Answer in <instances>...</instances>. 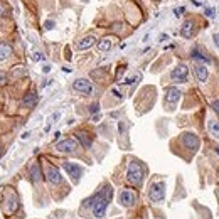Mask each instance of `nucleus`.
<instances>
[{
  "label": "nucleus",
  "mask_w": 219,
  "mask_h": 219,
  "mask_svg": "<svg viewBox=\"0 0 219 219\" xmlns=\"http://www.w3.org/2000/svg\"><path fill=\"white\" fill-rule=\"evenodd\" d=\"M98 111H99V104L98 103H93L91 106H89V113H93L94 115V113H98Z\"/></svg>",
  "instance_id": "nucleus-27"
},
{
  "label": "nucleus",
  "mask_w": 219,
  "mask_h": 219,
  "mask_svg": "<svg viewBox=\"0 0 219 219\" xmlns=\"http://www.w3.org/2000/svg\"><path fill=\"white\" fill-rule=\"evenodd\" d=\"M206 15H207L209 19H214V17H216V9H214V7H209V9H206Z\"/></svg>",
  "instance_id": "nucleus-24"
},
{
  "label": "nucleus",
  "mask_w": 219,
  "mask_h": 219,
  "mask_svg": "<svg viewBox=\"0 0 219 219\" xmlns=\"http://www.w3.org/2000/svg\"><path fill=\"white\" fill-rule=\"evenodd\" d=\"M192 58L196 61H202V63H211V58L206 56V52H202L201 47H194L192 49Z\"/></svg>",
  "instance_id": "nucleus-18"
},
{
  "label": "nucleus",
  "mask_w": 219,
  "mask_h": 219,
  "mask_svg": "<svg viewBox=\"0 0 219 219\" xmlns=\"http://www.w3.org/2000/svg\"><path fill=\"white\" fill-rule=\"evenodd\" d=\"M187 76H189V68L185 64H179L177 68L170 73V78H172V81H175V83H185V81H187Z\"/></svg>",
  "instance_id": "nucleus-5"
},
{
  "label": "nucleus",
  "mask_w": 219,
  "mask_h": 219,
  "mask_svg": "<svg viewBox=\"0 0 219 219\" xmlns=\"http://www.w3.org/2000/svg\"><path fill=\"white\" fill-rule=\"evenodd\" d=\"M135 202H137L135 192H131V191H128V189H125V191H121L120 192V204L121 206L130 207V206H133Z\"/></svg>",
  "instance_id": "nucleus-10"
},
{
  "label": "nucleus",
  "mask_w": 219,
  "mask_h": 219,
  "mask_svg": "<svg viewBox=\"0 0 219 219\" xmlns=\"http://www.w3.org/2000/svg\"><path fill=\"white\" fill-rule=\"evenodd\" d=\"M207 130H209V133L212 135V138L219 140V120H216V118H209L207 120Z\"/></svg>",
  "instance_id": "nucleus-14"
},
{
  "label": "nucleus",
  "mask_w": 219,
  "mask_h": 219,
  "mask_svg": "<svg viewBox=\"0 0 219 219\" xmlns=\"http://www.w3.org/2000/svg\"><path fill=\"white\" fill-rule=\"evenodd\" d=\"M37 101H39V94H37L36 91H32V93H27L26 96H24L22 106H24V108H34L37 104Z\"/></svg>",
  "instance_id": "nucleus-13"
},
{
  "label": "nucleus",
  "mask_w": 219,
  "mask_h": 219,
  "mask_svg": "<svg viewBox=\"0 0 219 219\" xmlns=\"http://www.w3.org/2000/svg\"><path fill=\"white\" fill-rule=\"evenodd\" d=\"M14 76H15V78H22V76H26V69L22 68V66L15 68V69H14Z\"/></svg>",
  "instance_id": "nucleus-23"
},
{
  "label": "nucleus",
  "mask_w": 219,
  "mask_h": 219,
  "mask_svg": "<svg viewBox=\"0 0 219 219\" xmlns=\"http://www.w3.org/2000/svg\"><path fill=\"white\" fill-rule=\"evenodd\" d=\"M52 27H54V22L47 20V22H46V29H52Z\"/></svg>",
  "instance_id": "nucleus-34"
},
{
  "label": "nucleus",
  "mask_w": 219,
  "mask_h": 219,
  "mask_svg": "<svg viewBox=\"0 0 219 219\" xmlns=\"http://www.w3.org/2000/svg\"><path fill=\"white\" fill-rule=\"evenodd\" d=\"M111 93L115 94V96H116V98H118V99H121V94H120V91H118V89H116V88H113V89H111Z\"/></svg>",
  "instance_id": "nucleus-30"
},
{
  "label": "nucleus",
  "mask_w": 219,
  "mask_h": 219,
  "mask_svg": "<svg viewBox=\"0 0 219 219\" xmlns=\"http://www.w3.org/2000/svg\"><path fill=\"white\" fill-rule=\"evenodd\" d=\"M216 152H218V153H219V147H218V148H216Z\"/></svg>",
  "instance_id": "nucleus-37"
},
{
  "label": "nucleus",
  "mask_w": 219,
  "mask_h": 219,
  "mask_svg": "<svg viewBox=\"0 0 219 219\" xmlns=\"http://www.w3.org/2000/svg\"><path fill=\"white\" fill-rule=\"evenodd\" d=\"M194 32H196V24L194 20H185L182 24V29H180V34H182L184 39H191L194 36Z\"/></svg>",
  "instance_id": "nucleus-12"
},
{
  "label": "nucleus",
  "mask_w": 219,
  "mask_h": 219,
  "mask_svg": "<svg viewBox=\"0 0 219 219\" xmlns=\"http://www.w3.org/2000/svg\"><path fill=\"white\" fill-rule=\"evenodd\" d=\"M51 71V64H46V66H42V73L46 74V73H49Z\"/></svg>",
  "instance_id": "nucleus-31"
},
{
  "label": "nucleus",
  "mask_w": 219,
  "mask_h": 219,
  "mask_svg": "<svg viewBox=\"0 0 219 219\" xmlns=\"http://www.w3.org/2000/svg\"><path fill=\"white\" fill-rule=\"evenodd\" d=\"M0 155H2V145H0Z\"/></svg>",
  "instance_id": "nucleus-36"
},
{
  "label": "nucleus",
  "mask_w": 219,
  "mask_h": 219,
  "mask_svg": "<svg viewBox=\"0 0 219 219\" xmlns=\"http://www.w3.org/2000/svg\"><path fill=\"white\" fill-rule=\"evenodd\" d=\"M218 194H219V189H218Z\"/></svg>",
  "instance_id": "nucleus-38"
},
{
  "label": "nucleus",
  "mask_w": 219,
  "mask_h": 219,
  "mask_svg": "<svg viewBox=\"0 0 219 219\" xmlns=\"http://www.w3.org/2000/svg\"><path fill=\"white\" fill-rule=\"evenodd\" d=\"M9 201V206H7V209L10 211V212H14L17 207H19V199H17V196L14 192H10V197L7 199Z\"/></svg>",
  "instance_id": "nucleus-21"
},
{
  "label": "nucleus",
  "mask_w": 219,
  "mask_h": 219,
  "mask_svg": "<svg viewBox=\"0 0 219 219\" xmlns=\"http://www.w3.org/2000/svg\"><path fill=\"white\" fill-rule=\"evenodd\" d=\"M111 197H113V189L110 187V185H106L101 192H98L96 196H93V197H89L88 201L84 202V206H91V209H93V216L99 219V218H103L104 216L106 207H108Z\"/></svg>",
  "instance_id": "nucleus-1"
},
{
  "label": "nucleus",
  "mask_w": 219,
  "mask_h": 219,
  "mask_svg": "<svg viewBox=\"0 0 219 219\" xmlns=\"http://www.w3.org/2000/svg\"><path fill=\"white\" fill-rule=\"evenodd\" d=\"M212 110L219 115V99H214V101H212Z\"/></svg>",
  "instance_id": "nucleus-28"
},
{
  "label": "nucleus",
  "mask_w": 219,
  "mask_h": 219,
  "mask_svg": "<svg viewBox=\"0 0 219 219\" xmlns=\"http://www.w3.org/2000/svg\"><path fill=\"white\" fill-rule=\"evenodd\" d=\"M182 142H184V145L187 147L189 150H197L199 145H201L199 137L194 135V133H191V131H185V133L182 135Z\"/></svg>",
  "instance_id": "nucleus-8"
},
{
  "label": "nucleus",
  "mask_w": 219,
  "mask_h": 219,
  "mask_svg": "<svg viewBox=\"0 0 219 219\" xmlns=\"http://www.w3.org/2000/svg\"><path fill=\"white\" fill-rule=\"evenodd\" d=\"M110 47H111V39H110V37H104V39H101V41L98 42V49L101 52L110 51Z\"/></svg>",
  "instance_id": "nucleus-22"
},
{
  "label": "nucleus",
  "mask_w": 219,
  "mask_h": 219,
  "mask_svg": "<svg viewBox=\"0 0 219 219\" xmlns=\"http://www.w3.org/2000/svg\"><path fill=\"white\" fill-rule=\"evenodd\" d=\"M143 177H145V172H143L142 164L137 160H131L128 164V169H126V179H128V182L138 185V184L143 182Z\"/></svg>",
  "instance_id": "nucleus-2"
},
{
  "label": "nucleus",
  "mask_w": 219,
  "mask_h": 219,
  "mask_svg": "<svg viewBox=\"0 0 219 219\" xmlns=\"http://www.w3.org/2000/svg\"><path fill=\"white\" fill-rule=\"evenodd\" d=\"M148 197L153 202H160L165 197V184L164 182H153L148 189Z\"/></svg>",
  "instance_id": "nucleus-3"
},
{
  "label": "nucleus",
  "mask_w": 219,
  "mask_h": 219,
  "mask_svg": "<svg viewBox=\"0 0 219 219\" xmlns=\"http://www.w3.org/2000/svg\"><path fill=\"white\" fill-rule=\"evenodd\" d=\"M140 78V76H138V74H137V76H131V78H126L125 81H123V84H133L137 81V79Z\"/></svg>",
  "instance_id": "nucleus-25"
},
{
  "label": "nucleus",
  "mask_w": 219,
  "mask_h": 219,
  "mask_svg": "<svg viewBox=\"0 0 219 219\" xmlns=\"http://www.w3.org/2000/svg\"><path fill=\"white\" fill-rule=\"evenodd\" d=\"M180 91H179L177 88H169L167 89V94H165V101L170 104H174L175 101H179V98H180Z\"/></svg>",
  "instance_id": "nucleus-17"
},
{
  "label": "nucleus",
  "mask_w": 219,
  "mask_h": 219,
  "mask_svg": "<svg viewBox=\"0 0 219 219\" xmlns=\"http://www.w3.org/2000/svg\"><path fill=\"white\" fill-rule=\"evenodd\" d=\"M12 54V46L9 42H0V61L7 59Z\"/></svg>",
  "instance_id": "nucleus-19"
},
{
  "label": "nucleus",
  "mask_w": 219,
  "mask_h": 219,
  "mask_svg": "<svg viewBox=\"0 0 219 219\" xmlns=\"http://www.w3.org/2000/svg\"><path fill=\"white\" fill-rule=\"evenodd\" d=\"M44 59V56H42L41 52H36V54H32V61L34 63H39V61H42Z\"/></svg>",
  "instance_id": "nucleus-26"
},
{
  "label": "nucleus",
  "mask_w": 219,
  "mask_h": 219,
  "mask_svg": "<svg viewBox=\"0 0 219 219\" xmlns=\"http://www.w3.org/2000/svg\"><path fill=\"white\" fill-rule=\"evenodd\" d=\"M79 148V143L78 140H74V138H66V140L59 142L58 145H56V150L61 152V153H73Z\"/></svg>",
  "instance_id": "nucleus-4"
},
{
  "label": "nucleus",
  "mask_w": 219,
  "mask_h": 219,
  "mask_svg": "<svg viewBox=\"0 0 219 219\" xmlns=\"http://www.w3.org/2000/svg\"><path fill=\"white\" fill-rule=\"evenodd\" d=\"M76 138L81 142V145H83L84 148H89V147H91V143H93L91 137H89L88 133H84V131H79V133H76Z\"/></svg>",
  "instance_id": "nucleus-20"
},
{
  "label": "nucleus",
  "mask_w": 219,
  "mask_h": 219,
  "mask_svg": "<svg viewBox=\"0 0 219 219\" xmlns=\"http://www.w3.org/2000/svg\"><path fill=\"white\" fill-rule=\"evenodd\" d=\"M31 179L34 184H39L42 180V172H41V165L39 164H32L31 165Z\"/></svg>",
  "instance_id": "nucleus-15"
},
{
  "label": "nucleus",
  "mask_w": 219,
  "mask_h": 219,
  "mask_svg": "<svg viewBox=\"0 0 219 219\" xmlns=\"http://www.w3.org/2000/svg\"><path fill=\"white\" fill-rule=\"evenodd\" d=\"M167 39H169V36H167V34H162V36H160V42L167 41Z\"/></svg>",
  "instance_id": "nucleus-35"
},
{
  "label": "nucleus",
  "mask_w": 219,
  "mask_h": 219,
  "mask_svg": "<svg viewBox=\"0 0 219 219\" xmlns=\"http://www.w3.org/2000/svg\"><path fill=\"white\" fill-rule=\"evenodd\" d=\"M194 73H196V78H197V81H201V83H206L209 78V69L207 66L204 63H199L196 64V68H194Z\"/></svg>",
  "instance_id": "nucleus-11"
},
{
  "label": "nucleus",
  "mask_w": 219,
  "mask_h": 219,
  "mask_svg": "<svg viewBox=\"0 0 219 219\" xmlns=\"http://www.w3.org/2000/svg\"><path fill=\"white\" fill-rule=\"evenodd\" d=\"M46 177L51 184H61L63 182V175H61V172H59V169L54 167V165H47Z\"/></svg>",
  "instance_id": "nucleus-9"
},
{
  "label": "nucleus",
  "mask_w": 219,
  "mask_h": 219,
  "mask_svg": "<svg viewBox=\"0 0 219 219\" xmlns=\"http://www.w3.org/2000/svg\"><path fill=\"white\" fill-rule=\"evenodd\" d=\"M7 81V76H5V73H0V84H4Z\"/></svg>",
  "instance_id": "nucleus-32"
},
{
  "label": "nucleus",
  "mask_w": 219,
  "mask_h": 219,
  "mask_svg": "<svg viewBox=\"0 0 219 219\" xmlns=\"http://www.w3.org/2000/svg\"><path fill=\"white\" fill-rule=\"evenodd\" d=\"M94 42H96V39H94L93 36H86V37H83V39L76 44V47H78L79 51H86V49H89V47L93 46Z\"/></svg>",
  "instance_id": "nucleus-16"
},
{
  "label": "nucleus",
  "mask_w": 219,
  "mask_h": 219,
  "mask_svg": "<svg viewBox=\"0 0 219 219\" xmlns=\"http://www.w3.org/2000/svg\"><path fill=\"white\" fill-rule=\"evenodd\" d=\"M73 89L78 91V93H83V94H91L93 93V84H91V81L81 78V79H76L73 83Z\"/></svg>",
  "instance_id": "nucleus-6"
},
{
  "label": "nucleus",
  "mask_w": 219,
  "mask_h": 219,
  "mask_svg": "<svg viewBox=\"0 0 219 219\" xmlns=\"http://www.w3.org/2000/svg\"><path fill=\"white\" fill-rule=\"evenodd\" d=\"M212 39H214V42H216V46L219 47V34H214V36H212Z\"/></svg>",
  "instance_id": "nucleus-33"
},
{
  "label": "nucleus",
  "mask_w": 219,
  "mask_h": 219,
  "mask_svg": "<svg viewBox=\"0 0 219 219\" xmlns=\"http://www.w3.org/2000/svg\"><path fill=\"white\" fill-rule=\"evenodd\" d=\"M64 170L68 172V175L71 179H73L74 182H78L79 179H81V175H83V169L79 167V165H76V164H71V162H64Z\"/></svg>",
  "instance_id": "nucleus-7"
},
{
  "label": "nucleus",
  "mask_w": 219,
  "mask_h": 219,
  "mask_svg": "<svg viewBox=\"0 0 219 219\" xmlns=\"http://www.w3.org/2000/svg\"><path fill=\"white\" fill-rule=\"evenodd\" d=\"M5 14H7V9H5V5H4V4L0 2V17L5 15Z\"/></svg>",
  "instance_id": "nucleus-29"
}]
</instances>
